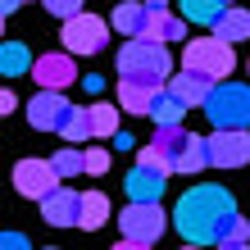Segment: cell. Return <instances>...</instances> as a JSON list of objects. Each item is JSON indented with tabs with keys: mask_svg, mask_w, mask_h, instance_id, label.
<instances>
[{
	"mask_svg": "<svg viewBox=\"0 0 250 250\" xmlns=\"http://www.w3.org/2000/svg\"><path fill=\"white\" fill-rule=\"evenodd\" d=\"M32 55H27V46L23 41H5V46H0V73H5V78H19V73H32Z\"/></svg>",
	"mask_w": 250,
	"mask_h": 250,
	"instance_id": "21",
	"label": "cell"
},
{
	"mask_svg": "<svg viewBox=\"0 0 250 250\" xmlns=\"http://www.w3.org/2000/svg\"><path fill=\"white\" fill-rule=\"evenodd\" d=\"M78 55L73 50H50V55H37V64H32V78L37 86H73V78H78Z\"/></svg>",
	"mask_w": 250,
	"mask_h": 250,
	"instance_id": "10",
	"label": "cell"
},
{
	"mask_svg": "<svg viewBox=\"0 0 250 250\" xmlns=\"http://www.w3.org/2000/svg\"><path fill=\"white\" fill-rule=\"evenodd\" d=\"M182 64L209 73V78H228L237 68V55H232V41H223V37H196V41H187Z\"/></svg>",
	"mask_w": 250,
	"mask_h": 250,
	"instance_id": "4",
	"label": "cell"
},
{
	"mask_svg": "<svg viewBox=\"0 0 250 250\" xmlns=\"http://www.w3.org/2000/svg\"><path fill=\"white\" fill-rule=\"evenodd\" d=\"M232 5V0H182V14H187V23H205V27H214L218 23V14H223Z\"/></svg>",
	"mask_w": 250,
	"mask_h": 250,
	"instance_id": "24",
	"label": "cell"
},
{
	"mask_svg": "<svg viewBox=\"0 0 250 250\" xmlns=\"http://www.w3.org/2000/svg\"><path fill=\"white\" fill-rule=\"evenodd\" d=\"M200 168H209V137H196L191 132L187 146H182V155H178V173H200Z\"/></svg>",
	"mask_w": 250,
	"mask_h": 250,
	"instance_id": "19",
	"label": "cell"
},
{
	"mask_svg": "<svg viewBox=\"0 0 250 250\" xmlns=\"http://www.w3.org/2000/svg\"><path fill=\"white\" fill-rule=\"evenodd\" d=\"M246 68H250V64H246Z\"/></svg>",
	"mask_w": 250,
	"mask_h": 250,
	"instance_id": "34",
	"label": "cell"
},
{
	"mask_svg": "<svg viewBox=\"0 0 250 250\" xmlns=\"http://www.w3.org/2000/svg\"><path fill=\"white\" fill-rule=\"evenodd\" d=\"M205 114H209L214 127H250V86L218 82L205 100Z\"/></svg>",
	"mask_w": 250,
	"mask_h": 250,
	"instance_id": "3",
	"label": "cell"
},
{
	"mask_svg": "<svg viewBox=\"0 0 250 250\" xmlns=\"http://www.w3.org/2000/svg\"><path fill=\"white\" fill-rule=\"evenodd\" d=\"M19 5H23V0H0V19H9V14L19 9Z\"/></svg>",
	"mask_w": 250,
	"mask_h": 250,
	"instance_id": "32",
	"label": "cell"
},
{
	"mask_svg": "<svg viewBox=\"0 0 250 250\" xmlns=\"http://www.w3.org/2000/svg\"><path fill=\"white\" fill-rule=\"evenodd\" d=\"M105 223H109V196H105V191H82V218H78V228L96 232Z\"/></svg>",
	"mask_w": 250,
	"mask_h": 250,
	"instance_id": "18",
	"label": "cell"
},
{
	"mask_svg": "<svg viewBox=\"0 0 250 250\" xmlns=\"http://www.w3.org/2000/svg\"><path fill=\"white\" fill-rule=\"evenodd\" d=\"M168 41H155V37H127V46L119 50V78H137V82H150V86H164L173 78V60H168Z\"/></svg>",
	"mask_w": 250,
	"mask_h": 250,
	"instance_id": "2",
	"label": "cell"
},
{
	"mask_svg": "<svg viewBox=\"0 0 250 250\" xmlns=\"http://www.w3.org/2000/svg\"><path fill=\"white\" fill-rule=\"evenodd\" d=\"M55 19H73V14H82V0H41Z\"/></svg>",
	"mask_w": 250,
	"mask_h": 250,
	"instance_id": "28",
	"label": "cell"
},
{
	"mask_svg": "<svg viewBox=\"0 0 250 250\" xmlns=\"http://www.w3.org/2000/svg\"><path fill=\"white\" fill-rule=\"evenodd\" d=\"M164 187H168V173L155 168V164H141V159H137V168L127 173V196L132 200H159Z\"/></svg>",
	"mask_w": 250,
	"mask_h": 250,
	"instance_id": "13",
	"label": "cell"
},
{
	"mask_svg": "<svg viewBox=\"0 0 250 250\" xmlns=\"http://www.w3.org/2000/svg\"><path fill=\"white\" fill-rule=\"evenodd\" d=\"M187 137H191V132H187L182 123H159L150 141H155L159 150H164V155L173 159V168H178V155H182V146H187Z\"/></svg>",
	"mask_w": 250,
	"mask_h": 250,
	"instance_id": "23",
	"label": "cell"
},
{
	"mask_svg": "<svg viewBox=\"0 0 250 250\" xmlns=\"http://www.w3.org/2000/svg\"><path fill=\"white\" fill-rule=\"evenodd\" d=\"M155 96H159V86L137 82V78H119V105L127 114H150L155 109Z\"/></svg>",
	"mask_w": 250,
	"mask_h": 250,
	"instance_id": "14",
	"label": "cell"
},
{
	"mask_svg": "<svg viewBox=\"0 0 250 250\" xmlns=\"http://www.w3.org/2000/svg\"><path fill=\"white\" fill-rule=\"evenodd\" d=\"M146 23H150L146 0H141V5H137V0H127V5L114 9V32H123V37H146Z\"/></svg>",
	"mask_w": 250,
	"mask_h": 250,
	"instance_id": "16",
	"label": "cell"
},
{
	"mask_svg": "<svg viewBox=\"0 0 250 250\" xmlns=\"http://www.w3.org/2000/svg\"><path fill=\"white\" fill-rule=\"evenodd\" d=\"M246 241H250V223H246V218H237V223L228 228V237H223V246H246Z\"/></svg>",
	"mask_w": 250,
	"mask_h": 250,
	"instance_id": "29",
	"label": "cell"
},
{
	"mask_svg": "<svg viewBox=\"0 0 250 250\" xmlns=\"http://www.w3.org/2000/svg\"><path fill=\"white\" fill-rule=\"evenodd\" d=\"M68 109H73V105L64 100L60 86H41V91L27 100V123H32L37 132H60V123H64Z\"/></svg>",
	"mask_w": 250,
	"mask_h": 250,
	"instance_id": "9",
	"label": "cell"
},
{
	"mask_svg": "<svg viewBox=\"0 0 250 250\" xmlns=\"http://www.w3.org/2000/svg\"><path fill=\"white\" fill-rule=\"evenodd\" d=\"M214 37H223V41H246L250 37V9H241V5H228L223 14H218V23H214Z\"/></svg>",
	"mask_w": 250,
	"mask_h": 250,
	"instance_id": "15",
	"label": "cell"
},
{
	"mask_svg": "<svg viewBox=\"0 0 250 250\" xmlns=\"http://www.w3.org/2000/svg\"><path fill=\"white\" fill-rule=\"evenodd\" d=\"M209 164L214 168H241V164H250V132L246 127H214Z\"/></svg>",
	"mask_w": 250,
	"mask_h": 250,
	"instance_id": "8",
	"label": "cell"
},
{
	"mask_svg": "<svg viewBox=\"0 0 250 250\" xmlns=\"http://www.w3.org/2000/svg\"><path fill=\"white\" fill-rule=\"evenodd\" d=\"M187 109H191V105H187L182 96H173V91H168V82H164V86H159V96H155L150 119H155V123H182V114H187Z\"/></svg>",
	"mask_w": 250,
	"mask_h": 250,
	"instance_id": "22",
	"label": "cell"
},
{
	"mask_svg": "<svg viewBox=\"0 0 250 250\" xmlns=\"http://www.w3.org/2000/svg\"><path fill=\"white\" fill-rule=\"evenodd\" d=\"M60 182L64 178H60V168H55L50 159H19V164H14V191L27 196V200H46Z\"/></svg>",
	"mask_w": 250,
	"mask_h": 250,
	"instance_id": "7",
	"label": "cell"
},
{
	"mask_svg": "<svg viewBox=\"0 0 250 250\" xmlns=\"http://www.w3.org/2000/svg\"><path fill=\"white\" fill-rule=\"evenodd\" d=\"M64 50H73V55H100L109 46V23L100 19V14H73V19H64Z\"/></svg>",
	"mask_w": 250,
	"mask_h": 250,
	"instance_id": "6",
	"label": "cell"
},
{
	"mask_svg": "<svg viewBox=\"0 0 250 250\" xmlns=\"http://www.w3.org/2000/svg\"><path fill=\"white\" fill-rule=\"evenodd\" d=\"M41 218H46L50 228H73L82 218V191H73V187H55L46 200H41Z\"/></svg>",
	"mask_w": 250,
	"mask_h": 250,
	"instance_id": "12",
	"label": "cell"
},
{
	"mask_svg": "<svg viewBox=\"0 0 250 250\" xmlns=\"http://www.w3.org/2000/svg\"><path fill=\"white\" fill-rule=\"evenodd\" d=\"M50 164L60 168V178H78V173H86V150H78V146H64L60 155H50Z\"/></svg>",
	"mask_w": 250,
	"mask_h": 250,
	"instance_id": "25",
	"label": "cell"
},
{
	"mask_svg": "<svg viewBox=\"0 0 250 250\" xmlns=\"http://www.w3.org/2000/svg\"><path fill=\"white\" fill-rule=\"evenodd\" d=\"M60 137L64 141H91L96 137V127H91V105H73L68 114H64V123H60Z\"/></svg>",
	"mask_w": 250,
	"mask_h": 250,
	"instance_id": "20",
	"label": "cell"
},
{
	"mask_svg": "<svg viewBox=\"0 0 250 250\" xmlns=\"http://www.w3.org/2000/svg\"><path fill=\"white\" fill-rule=\"evenodd\" d=\"M119 228H123V237H127V241H137V246H155L159 237H164L168 218H164V209H159V200H132L127 209L119 214Z\"/></svg>",
	"mask_w": 250,
	"mask_h": 250,
	"instance_id": "5",
	"label": "cell"
},
{
	"mask_svg": "<svg viewBox=\"0 0 250 250\" xmlns=\"http://www.w3.org/2000/svg\"><path fill=\"white\" fill-rule=\"evenodd\" d=\"M86 173H96V178L109 173V150L105 146H91V150H86Z\"/></svg>",
	"mask_w": 250,
	"mask_h": 250,
	"instance_id": "27",
	"label": "cell"
},
{
	"mask_svg": "<svg viewBox=\"0 0 250 250\" xmlns=\"http://www.w3.org/2000/svg\"><path fill=\"white\" fill-rule=\"evenodd\" d=\"M146 9H168V0H146Z\"/></svg>",
	"mask_w": 250,
	"mask_h": 250,
	"instance_id": "33",
	"label": "cell"
},
{
	"mask_svg": "<svg viewBox=\"0 0 250 250\" xmlns=\"http://www.w3.org/2000/svg\"><path fill=\"white\" fill-rule=\"evenodd\" d=\"M19 109V100H14V91H0V114H14Z\"/></svg>",
	"mask_w": 250,
	"mask_h": 250,
	"instance_id": "31",
	"label": "cell"
},
{
	"mask_svg": "<svg viewBox=\"0 0 250 250\" xmlns=\"http://www.w3.org/2000/svg\"><path fill=\"white\" fill-rule=\"evenodd\" d=\"M218 86V78H209V73H200V68H173V78H168V91L173 96H182L191 109H205V100H209V91Z\"/></svg>",
	"mask_w": 250,
	"mask_h": 250,
	"instance_id": "11",
	"label": "cell"
},
{
	"mask_svg": "<svg viewBox=\"0 0 250 250\" xmlns=\"http://www.w3.org/2000/svg\"><path fill=\"white\" fill-rule=\"evenodd\" d=\"M182 32H187V14L150 9V23H146V37H155V41H182Z\"/></svg>",
	"mask_w": 250,
	"mask_h": 250,
	"instance_id": "17",
	"label": "cell"
},
{
	"mask_svg": "<svg viewBox=\"0 0 250 250\" xmlns=\"http://www.w3.org/2000/svg\"><path fill=\"white\" fill-rule=\"evenodd\" d=\"M114 146H119V150H137V137H127V132H114Z\"/></svg>",
	"mask_w": 250,
	"mask_h": 250,
	"instance_id": "30",
	"label": "cell"
},
{
	"mask_svg": "<svg viewBox=\"0 0 250 250\" xmlns=\"http://www.w3.org/2000/svg\"><path fill=\"white\" fill-rule=\"evenodd\" d=\"M237 200H232L228 187H191L187 196L178 200V209H173V223H178L182 241L191 246H223L228 228L237 223Z\"/></svg>",
	"mask_w": 250,
	"mask_h": 250,
	"instance_id": "1",
	"label": "cell"
},
{
	"mask_svg": "<svg viewBox=\"0 0 250 250\" xmlns=\"http://www.w3.org/2000/svg\"><path fill=\"white\" fill-rule=\"evenodd\" d=\"M119 109H123V105H109V100L91 105V127H96V137H114V132H119Z\"/></svg>",
	"mask_w": 250,
	"mask_h": 250,
	"instance_id": "26",
	"label": "cell"
}]
</instances>
